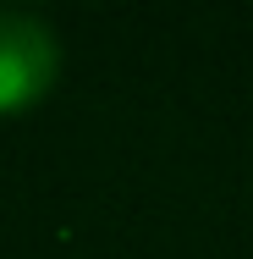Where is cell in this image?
Returning <instances> with one entry per match:
<instances>
[{
	"instance_id": "6da1fadb",
	"label": "cell",
	"mask_w": 253,
	"mask_h": 259,
	"mask_svg": "<svg viewBox=\"0 0 253 259\" xmlns=\"http://www.w3.org/2000/svg\"><path fill=\"white\" fill-rule=\"evenodd\" d=\"M55 72H61V45L50 22L28 11H0V116L44 100Z\"/></svg>"
}]
</instances>
